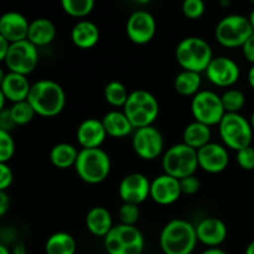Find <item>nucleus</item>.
Listing matches in <instances>:
<instances>
[{
	"mask_svg": "<svg viewBox=\"0 0 254 254\" xmlns=\"http://www.w3.org/2000/svg\"><path fill=\"white\" fill-rule=\"evenodd\" d=\"M77 242L67 232H56L47 238L45 243L46 254H76Z\"/></svg>",
	"mask_w": 254,
	"mask_h": 254,
	"instance_id": "obj_28",
	"label": "nucleus"
},
{
	"mask_svg": "<svg viewBox=\"0 0 254 254\" xmlns=\"http://www.w3.org/2000/svg\"><path fill=\"white\" fill-rule=\"evenodd\" d=\"M99 36L101 32L98 26L89 20H81L72 27L71 40L78 49H92L98 44Z\"/></svg>",
	"mask_w": 254,
	"mask_h": 254,
	"instance_id": "obj_22",
	"label": "nucleus"
},
{
	"mask_svg": "<svg viewBox=\"0 0 254 254\" xmlns=\"http://www.w3.org/2000/svg\"><path fill=\"white\" fill-rule=\"evenodd\" d=\"M77 175L82 181L97 185L106 180L111 174V158L103 149H81L74 164Z\"/></svg>",
	"mask_w": 254,
	"mask_h": 254,
	"instance_id": "obj_5",
	"label": "nucleus"
},
{
	"mask_svg": "<svg viewBox=\"0 0 254 254\" xmlns=\"http://www.w3.org/2000/svg\"><path fill=\"white\" fill-rule=\"evenodd\" d=\"M144 246V236L136 226L119 223L104 237V248L108 254H141Z\"/></svg>",
	"mask_w": 254,
	"mask_h": 254,
	"instance_id": "obj_8",
	"label": "nucleus"
},
{
	"mask_svg": "<svg viewBox=\"0 0 254 254\" xmlns=\"http://www.w3.org/2000/svg\"><path fill=\"white\" fill-rule=\"evenodd\" d=\"M11 254H27L26 247H25L24 243H17V245H15L11 251Z\"/></svg>",
	"mask_w": 254,
	"mask_h": 254,
	"instance_id": "obj_44",
	"label": "nucleus"
},
{
	"mask_svg": "<svg viewBox=\"0 0 254 254\" xmlns=\"http://www.w3.org/2000/svg\"><path fill=\"white\" fill-rule=\"evenodd\" d=\"M198 168L208 174H220L227 169L230 163V154L223 144H206L197 150Z\"/></svg>",
	"mask_w": 254,
	"mask_h": 254,
	"instance_id": "obj_16",
	"label": "nucleus"
},
{
	"mask_svg": "<svg viewBox=\"0 0 254 254\" xmlns=\"http://www.w3.org/2000/svg\"><path fill=\"white\" fill-rule=\"evenodd\" d=\"M118 217L121 225L135 226L140 218V208L138 205H133V203H123L119 208Z\"/></svg>",
	"mask_w": 254,
	"mask_h": 254,
	"instance_id": "obj_34",
	"label": "nucleus"
},
{
	"mask_svg": "<svg viewBox=\"0 0 254 254\" xmlns=\"http://www.w3.org/2000/svg\"><path fill=\"white\" fill-rule=\"evenodd\" d=\"M0 254H11V251L4 243H0Z\"/></svg>",
	"mask_w": 254,
	"mask_h": 254,
	"instance_id": "obj_48",
	"label": "nucleus"
},
{
	"mask_svg": "<svg viewBox=\"0 0 254 254\" xmlns=\"http://www.w3.org/2000/svg\"><path fill=\"white\" fill-rule=\"evenodd\" d=\"M183 14L189 19H198L205 14L206 5L202 0H185L183 2Z\"/></svg>",
	"mask_w": 254,
	"mask_h": 254,
	"instance_id": "obj_36",
	"label": "nucleus"
},
{
	"mask_svg": "<svg viewBox=\"0 0 254 254\" xmlns=\"http://www.w3.org/2000/svg\"><path fill=\"white\" fill-rule=\"evenodd\" d=\"M253 5H254V0H253Z\"/></svg>",
	"mask_w": 254,
	"mask_h": 254,
	"instance_id": "obj_53",
	"label": "nucleus"
},
{
	"mask_svg": "<svg viewBox=\"0 0 254 254\" xmlns=\"http://www.w3.org/2000/svg\"><path fill=\"white\" fill-rule=\"evenodd\" d=\"M175 57L183 69L201 73L206 71L212 61L213 52L206 40L197 36H189L178 44Z\"/></svg>",
	"mask_w": 254,
	"mask_h": 254,
	"instance_id": "obj_4",
	"label": "nucleus"
},
{
	"mask_svg": "<svg viewBox=\"0 0 254 254\" xmlns=\"http://www.w3.org/2000/svg\"><path fill=\"white\" fill-rule=\"evenodd\" d=\"M126 31L129 40L134 44H149L155 36L156 21L146 10H136L128 17Z\"/></svg>",
	"mask_w": 254,
	"mask_h": 254,
	"instance_id": "obj_13",
	"label": "nucleus"
},
{
	"mask_svg": "<svg viewBox=\"0 0 254 254\" xmlns=\"http://www.w3.org/2000/svg\"><path fill=\"white\" fill-rule=\"evenodd\" d=\"M236 158H237L238 165H240L243 170H254V148L252 145L238 150Z\"/></svg>",
	"mask_w": 254,
	"mask_h": 254,
	"instance_id": "obj_37",
	"label": "nucleus"
},
{
	"mask_svg": "<svg viewBox=\"0 0 254 254\" xmlns=\"http://www.w3.org/2000/svg\"><path fill=\"white\" fill-rule=\"evenodd\" d=\"M245 254H254V241H252V242L247 246V248H246L245 251Z\"/></svg>",
	"mask_w": 254,
	"mask_h": 254,
	"instance_id": "obj_49",
	"label": "nucleus"
},
{
	"mask_svg": "<svg viewBox=\"0 0 254 254\" xmlns=\"http://www.w3.org/2000/svg\"><path fill=\"white\" fill-rule=\"evenodd\" d=\"M242 52L245 59L254 64V34L245 42V45L242 46Z\"/></svg>",
	"mask_w": 254,
	"mask_h": 254,
	"instance_id": "obj_41",
	"label": "nucleus"
},
{
	"mask_svg": "<svg viewBox=\"0 0 254 254\" xmlns=\"http://www.w3.org/2000/svg\"><path fill=\"white\" fill-rule=\"evenodd\" d=\"M191 113L196 122L208 127L218 126L226 114L221 96L213 91H200L191 99Z\"/></svg>",
	"mask_w": 254,
	"mask_h": 254,
	"instance_id": "obj_10",
	"label": "nucleus"
},
{
	"mask_svg": "<svg viewBox=\"0 0 254 254\" xmlns=\"http://www.w3.org/2000/svg\"><path fill=\"white\" fill-rule=\"evenodd\" d=\"M5 102H6V98H5V96L2 94L1 89H0V112L5 108Z\"/></svg>",
	"mask_w": 254,
	"mask_h": 254,
	"instance_id": "obj_47",
	"label": "nucleus"
},
{
	"mask_svg": "<svg viewBox=\"0 0 254 254\" xmlns=\"http://www.w3.org/2000/svg\"><path fill=\"white\" fill-rule=\"evenodd\" d=\"M102 124L107 135L112 138H124L135 130L123 111H111L106 113L102 118Z\"/></svg>",
	"mask_w": 254,
	"mask_h": 254,
	"instance_id": "obj_25",
	"label": "nucleus"
},
{
	"mask_svg": "<svg viewBox=\"0 0 254 254\" xmlns=\"http://www.w3.org/2000/svg\"><path fill=\"white\" fill-rule=\"evenodd\" d=\"M14 181V173L7 163H0V191H6Z\"/></svg>",
	"mask_w": 254,
	"mask_h": 254,
	"instance_id": "obj_39",
	"label": "nucleus"
},
{
	"mask_svg": "<svg viewBox=\"0 0 254 254\" xmlns=\"http://www.w3.org/2000/svg\"><path fill=\"white\" fill-rule=\"evenodd\" d=\"M222 143L226 148L241 150L251 145L253 138V129L251 122L241 113H226L218 124Z\"/></svg>",
	"mask_w": 254,
	"mask_h": 254,
	"instance_id": "obj_7",
	"label": "nucleus"
},
{
	"mask_svg": "<svg viewBox=\"0 0 254 254\" xmlns=\"http://www.w3.org/2000/svg\"><path fill=\"white\" fill-rule=\"evenodd\" d=\"M131 146L136 155L143 160H154L164 151V136L154 126L135 129Z\"/></svg>",
	"mask_w": 254,
	"mask_h": 254,
	"instance_id": "obj_12",
	"label": "nucleus"
},
{
	"mask_svg": "<svg viewBox=\"0 0 254 254\" xmlns=\"http://www.w3.org/2000/svg\"><path fill=\"white\" fill-rule=\"evenodd\" d=\"M30 88H31V83L27 79V76L15 73V72H6V76L0 86V89L6 101H10L11 103L26 101Z\"/></svg>",
	"mask_w": 254,
	"mask_h": 254,
	"instance_id": "obj_21",
	"label": "nucleus"
},
{
	"mask_svg": "<svg viewBox=\"0 0 254 254\" xmlns=\"http://www.w3.org/2000/svg\"><path fill=\"white\" fill-rule=\"evenodd\" d=\"M205 72L208 81L217 87L233 86L237 83L241 76L237 62L227 56L213 57Z\"/></svg>",
	"mask_w": 254,
	"mask_h": 254,
	"instance_id": "obj_14",
	"label": "nucleus"
},
{
	"mask_svg": "<svg viewBox=\"0 0 254 254\" xmlns=\"http://www.w3.org/2000/svg\"><path fill=\"white\" fill-rule=\"evenodd\" d=\"M10 207V197L6 191H0V217L5 215L9 211Z\"/></svg>",
	"mask_w": 254,
	"mask_h": 254,
	"instance_id": "obj_42",
	"label": "nucleus"
},
{
	"mask_svg": "<svg viewBox=\"0 0 254 254\" xmlns=\"http://www.w3.org/2000/svg\"><path fill=\"white\" fill-rule=\"evenodd\" d=\"M4 62L9 72L27 76L39 64V50L29 40L14 42L10 44Z\"/></svg>",
	"mask_w": 254,
	"mask_h": 254,
	"instance_id": "obj_11",
	"label": "nucleus"
},
{
	"mask_svg": "<svg viewBox=\"0 0 254 254\" xmlns=\"http://www.w3.org/2000/svg\"><path fill=\"white\" fill-rule=\"evenodd\" d=\"M161 166L164 174L173 176L178 180L195 175L198 168L197 150L184 143L175 144L164 153Z\"/></svg>",
	"mask_w": 254,
	"mask_h": 254,
	"instance_id": "obj_6",
	"label": "nucleus"
},
{
	"mask_svg": "<svg viewBox=\"0 0 254 254\" xmlns=\"http://www.w3.org/2000/svg\"><path fill=\"white\" fill-rule=\"evenodd\" d=\"M56 37V26L47 17H37L30 21L27 40L36 47H44L52 44Z\"/></svg>",
	"mask_w": 254,
	"mask_h": 254,
	"instance_id": "obj_23",
	"label": "nucleus"
},
{
	"mask_svg": "<svg viewBox=\"0 0 254 254\" xmlns=\"http://www.w3.org/2000/svg\"><path fill=\"white\" fill-rule=\"evenodd\" d=\"M10 113H11L12 119H14L15 124L17 126H26L30 122L34 119L36 116L34 108L31 104L27 101L17 102V103H12L10 107Z\"/></svg>",
	"mask_w": 254,
	"mask_h": 254,
	"instance_id": "obj_33",
	"label": "nucleus"
},
{
	"mask_svg": "<svg viewBox=\"0 0 254 254\" xmlns=\"http://www.w3.org/2000/svg\"><path fill=\"white\" fill-rule=\"evenodd\" d=\"M180 188H181V193L183 195H195L198 192L201 188L200 180L196 178L195 175L188 176V178H184L180 180Z\"/></svg>",
	"mask_w": 254,
	"mask_h": 254,
	"instance_id": "obj_38",
	"label": "nucleus"
},
{
	"mask_svg": "<svg viewBox=\"0 0 254 254\" xmlns=\"http://www.w3.org/2000/svg\"><path fill=\"white\" fill-rule=\"evenodd\" d=\"M106 129L102 121L96 118H88L81 122L77 128L76 138L82 149L101 148L107 138Z\"/></svg>",
	"mask_w": 254,
	"mask_h": 254,
	"instance_id": "obj_20",
	"label": "nucleus"
},
{
	"mask_svg": "<svg viewBox=\"0 0 254 254\" xmlns=\"http://www.w3.org/2000/svg\"><path fill=\"white\" fill-rule=\"evenodd\" d=\"M201 254H228L227 252H225L221 248H207V250L203 251Z\"/></svg>",
	"mask_w": 254,
	"mask_h": 254,
	"instance_id": "obj_45",
	"label": "nucleus"
},
{
	"mask_svg": "<svg viewBox=\"0 0 254 254\" xmlns=\"http://www.w3.org/2000/svg\"><path fill=\"white\" fill-rule=\"evenodd\" d=\"M221 101H222L226 113H240V111L246 104V96L240 89L230 88L223 92Z\"/></svg>",
	"mask_w": 254,
	"mask_h": 254,
	"instance_id": "obj_32",
	"label": "nucleus"
},
{
	"mask_svg": "<svg viewBox=\"0 0 254 254\" xmlns=\"http://www.w3.org/2000/svg\"><path fill=\"white\" fill-rule=\"evenodd\" d=\"M197 242L195 226L183 218L169 221L161 230L159 238L164 254H191Z\"/></svg>",
	"mask_w": 254,
	"mask_h": 254,
	"instance_id": "obj_2",
	"label": "nucleus"
},
{
	"mask_svg": "<svg viewBox=\"0 0 254 254\" xmlns=\"http://www.w3.org/2000/svg\"><path fill=\"white\" fill-rule=\"evenodd\" d=\"M253 34L250 19L241 14H231L222 17L215 29L216 40L228 49L242 47Z\"/></svg>",
	"mask_w": 254,
	"mask_h": 254,
	"instance_id": "obj_9",
	"label": "nucleus"
},
{
	"mask_svg": "<svg viewBox=\"0 0 254 254\" xmlns=\"http://www.w3.org/2000/svg\"><path fill=\"white\" fill-rule=\"evenodd\" d=\"M174 87L179 94L185 97H193L200 92L201 73L183 69L179 72L174 81Z\"/></svg>",
	"mask_w": 254,
	"mask_h": 254,
	"instance_id": "obj_29",
	"label": "nucleus"
},
{
	"mask_svg": "<svg viewBox=\"0 0 254 254\" xmlns=\"http://www.w3.org/2000/svg\"><path fill=\"white\" fill-rule=\"evenodd\" d=\"M61 6L69 16L82 19L91 14L94 7V1L93 0H64Z\"/></svg>",
	"mask_w": 254,
	"mask_h": 254,
	"instance_id": "obj_31",
	"label": "nucleus"
},
{
	"mask_svg": "<svg viewBox=\"0 0 254 254\" xmlns=\"http://www.w3.org/2000/svg\"><path fill=\"white\" fill-rule=\"evenodd\" d=\"M26 101L31 104L35 113L51 118L64 111L66 106V93L59 82L47 78L39 79L31 84Z\"/></svg>",
	"mask_w": 254,
	"mask_h": 254,
	"instance_id": "obj_1",
	"label": "nucleus"
},
{
	"mask_svg": "<svg viewBox=\"0 0 254 254\" xmlns=\"http://www.w3.org/2000/svg\"><path fill=\"white\" fill-rule=\"evenodd\" d=\"M197 241L208 248H218L227 238V226L222 220L206 217L195 226Z\"/></svg>",
	"mask_w": 254,
	"mask_h": 254,
	"instance_id": "obj_18",
	"label": "nucleus"
},
{
	"mask_svg": "<svg viewBox=\"0 0 254 254\" xmlns=\"http://www.w3.org/2000/svg\"><path fill=\"white\" fill-rule=\"evenodd\" d=\"M181 195L180 180L173 176L161 174L150 181V198L158 205H173Z\"/></svg>",
	"mask_w": 254,
	"mask_h": 254,
	"instance_id": "obj_17",
	"label": "nucleus"
},
{
	"mask_svg": "<svg viewBox=\"0 0 254 254\" xmlns=\"http://www.w3.org/2000/svg\"><path fill=\"white\" fill-rule=\"evenodd\" d=\"M248 19H250V22H251V25H252V29L254 31V7H253L252 12H251V15H250V17H248Z\"/></svg>",
	"mask_w": 254,
	"mask_h": 254,
	"instance_id": "obj_51",
	"label": "nucleus"
},
{
	"mask_svg": "<svg viewBox=\"0 0 254 254\" xmlns=\"http://www.w3.org/2000/svg\"><path fill=\"white\" fill-rule=\"evenodd\" d=\"M79 150L74 145L68 143H59L52 146L50 151V161L59 169L74 168Z\"/></svg>",
	"mask_w": 254,
	"mask_h": 254,
	"instance_id": "obj_27",
	"label": "nucleus"
},
{
	"mask_svg": "<svg viewBox=\"0 0 254 254\" xmlns=\"http://www.w3.org/2000/svg\"><path fill=\"white\" fill-rule=\"evenodd\" d=\"M30 21L19 11H6L0 16V35L10 44L27 40Z\"/></svg>",
	"mask_w": 254,
	"mask_h": 254,
	"instance_id": "obj_19",
	"label": "nucleus"
},
{
	"mask_svg": "<svg viewBox=\"0 0 254 254\" xmlns=\"http://www.w3.org/2000/svg\"><path fill=\"white\" fill-rule=\"evenodd\" d=\"M86 227L96 237H106L114 227L111 212L106 207H92L86 215Z\"/></svg>",
	"mask_w": 254,
	"mask_h": 254,
	"instance_id": "obj_24",
	"label": "nucleus"
},
{
	"mask_svg": "<svg viewBox=\"0 0 254 254\" xmlns=\"http://www.w3.org/2000/svg\"><path fill=\"white\" fill-rule=\"evenodd\" d=\"M129 93L130 92H128L127 87L117 79L108 82L104 87V99L107 101V103L111 104L112 107H116V108H119V107L123 108L127 99H128Z\"/></svg>",
	"mask_w": 254,
	"mask_h": 254,
	"instance_id": "obj_30",
	"label": "nucleus"
},
{
	"mask_svg": "<svg viewBox=\"0 0 254 254\" xmlns=\"http://www.w3.org/2000/svg\"><path fill=\"white\" fill-rule=\"evenodd\" d=\"M5 76H6V73H5V71L2 69V67L0 66V86H1L2 81H4V78H5Z\"/></svg>",
	"mask_w": 254,
	"mask_h": 254,
	"instance_id": "obj_50",
	"label": "nucleus"
},
{
	"mask_svg": "<svg viewBox=\"0 0 254 254\" xmlns=\"http://www.w3.org/2000/svg\"><path fill=\"white\" fill-rule=\"evenodd\" d=\"M15 154V140L11 133L0 129V163H7Z\"/></svg>",
	"mask_w": 254,
	"mask_h": 254,
	"instance_id": "obj_35",
	"label": "nucleus"
},
{
	"mask_svg": "<svg viewBox=\"0 0 254 254\" xmlns=\"http://www.w3.org/2000/svg\"><path fill=\"white\" fill-rule=\"evenodd\" d=\"M9 46H10V42L7 41L4 36L0 35V62L5 61V57H6Z\"/></svg>",
	"mask_w": 254,
	"mask_h": 254,
	"instance_id": "obj_43",
	"label": "nucleus"
},
{
	"mask_svg": "<svg viewBox=\"0 0 254 254\" xmlns=\"http://www.w3.org/2000/svg\"><path fill=\"white\" fill-rule=\"evenodd\" d=\"M248 83L254 89V64H252V67L248 71Z\"/></svg>",
	"mask_w": 254,
	"mask_h": 254,
	"instance_id": "obj_46",
	"label": "nucleus"
},
{
	"mask_svg": "<svg viewBox=\"0 0 254 254\" xmlns=\"http://www.w3.org/2000/svg\"><path fill=\"white\" fill-rule=\"evenodd\" d=\"M16 127L14 119H12L10 108H4L0 112V129L7 133H11L14 128Z\"/></svg>",
	"mask_w": 254,
	"mask_h": 254,
	"instance_id": "obj_40",
	"label": "nucleus"
},
{
	"mask_svg": "<svg viewBox=\"0 0 254 254\" xmlns=\"http://www.w3.org/2000/svg\"><path fill=\"white\" fill-rule=\"evenodd\" d=\"M211 136H212L211 127L193 121L184 129L183 143L190 148L195 149V150H198L206 144L211 143Z\"/></svg>",
	"mask_w": 254,
	"mask_h": 254,
	"instance_id": "obj_26",
	"label": "nucleus"
},
{
	"mask_svg": "<svg viewBox=\"0 0 254 254\" xmlns=\"http://www.w3.org/2000/svg\"><path fill=\"white\" fill-rule=\"evenodd\" d=\"M123 112L134 129L153 126L158 119L160 107L156 97L146 89H135L129 93Z\"/></svg>",
	"mask_w": 254,
	"mask_h": 254,
	"instance_id": "obj_3",
	"label": "nucleus"
},
{
	"mask_svg": "<svg viewBox=\"0 0 254 254\" xmlns=\"http://www.w3.org/2000/svg\"><path fill=\"white\" fill-rule=\"evenodd\" d=\"M251 126H252V129H253V131H254V112L252 113V117H251Z\"/></svg>",
	"mask_w": 254,
	"mask_h": 254,
	"instance_id": "obj_52",
	"label": "nucleus"
},
{
	"mask_svg": "<svg viewBox=\"0 0 254 254\" xmlns=\"http://www.w3.org/2000/svg\"><path fill=\"white\" fill-rule=\"evenodd\" d=\"M118 193L123 203L139 206L146 198L150 197V180L140 173L128 174L122 179Z\"/></svg>",
	"mask_w": 254,
	"mask_h": 254,
	"instance_id": "obj_15",
	"label": "nucleus"
}]
</instances>
